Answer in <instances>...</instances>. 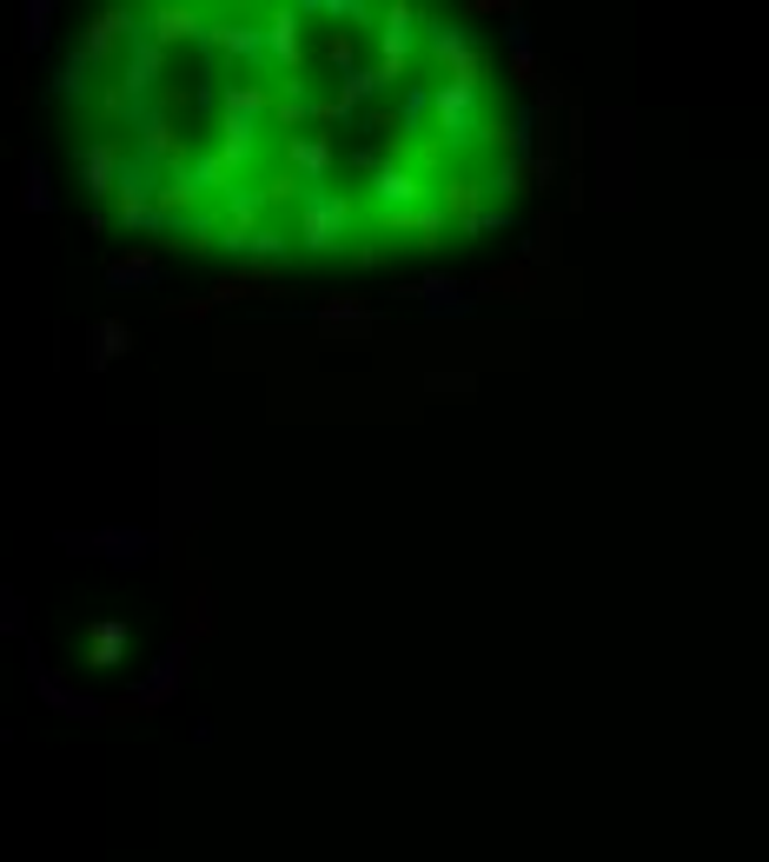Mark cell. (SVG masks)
<instances>
[{
	"label": "cell",
	"instance_id": "cell-1",
	"mask_svg": "<svg viewBox=\"0 0 769 862\" xmlns=\"http://www.w3.org/2000/svg\"><path fill=\"white\" fill-rule=\"evenodd\" d=\"M100 226L259 272H392L478 252L531 193V113L425 0H119L53 73Z\"/></svg>",
	"mask_w": 769,
	"mask_h": 862
}]
</instances>
